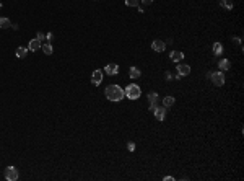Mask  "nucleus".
<instances>
[{"instance_id":"obj_1","label":"nucleus","mask_w":244,"mask_h":181,"mask_svg":"<svg viewBox=\"0 0 244 181\" xmlns=\"http://www.w3.org/2000/svg\"><path fill=\"white\" fill-rule=\"evenodd\" d=\"M104 93H106V98L109 101H121L124 97H126L124 88H121L119 85H109V87H106Z\"/></svg>"},{"instance_id":"obj_2","label":"nucleus","mask_w":244,"mask_h":181,"mask_svg":"<svg viewBox=\"0 0 244 181\" xmlns=\"http://www.w3.org/2000/svg\"><path fill=\"white\" fill-rule=\"evenodd\" d=\"M124 93H126V97H127L129 100H138L140 95H142L140 87H138V85H135V83H130L129 87L124 90Z\"/></svg>"},{"instance_id":"obj_3","label":"nucleus","mask_w":244,"mask_h":181,"mask_svg":"<svg viewBox=\"0 0 244 181\" xmlns=\"http://www.w3.org/2000/svg\"><path fill=\"white\" fill-rule=\"evenodd\" d=\"M210 78H212L213 85H217V87H223V85H225V75H223V72H221V70L212 72V73H210Z\"/></svg>"},{"instance_id":"obj_4","label":"nucleus","mask_w":244,"mask_h":181,"mask_svg":"<svg viewBox=\"0 0 244 181\" xmlns=\"http://www.w3.org/2000/svg\"><path fill=\"white\" fill-rule=\"evenodd\" d=\"M5 179L16 181L18 179V170H16L15 167H7L5 168Z\"/></svg>"},{"instance_id":"obj_5","label":"nucleus","mask_w":244,"mask_h":181,"mask_svg":"<svg viewBox=\"0 0 244 181\" xmlns=\"http://www.w3.org/2000/svg\"><path fill=\"white\" fill-rule=\"evenodd\" d=\"M151 49L155 51V52H163V51L166 49V43L161 41V39H155V41L151 43Z\"/></svg>"},{"instance_id":"obj_6","label":"nucleus","mask_w":244,"mask_h":181,"mask_svg":"<svg viewBox=\"0 0 244 181\" xmlns=\"http://www.w3.org/2000/svg\"><path fill=\"white\" fill-rule=\"evenodd\" d=\"M101 82H103V70L96 69V70L93 72V75H91V83L94 85V87H98Z\"/></svg>"},{"instance_id":"obj_7","label":"nucleus","mask_w":244,"mask_h":181,"mask_svg":"<svg viewBox=\"0 0 244 181\" xmlns=\"http://www.w3.org/2000/svg\"><path fill=\"white\" fill-rule=\"evenodd\" d=\"M153 113H155V117L158 121H163L164 117H166V108H164V106H156V108L153 109Z\"/></svg>"},{"instance_id":"obj_8","label":"nucleus","mask_w":244,"mask_h":181,"mask_svg":"<svg viewBox=\"0 0 244 181\" xmlns=\"http://www.w3.org/2000/svg\"><path fill=\"white\" fill-rule=\"evenodd\" d=\"M104 73L106 75H117L119 73V65L117 64H107L104 67Z\"/></svg>"},{"instance_id":"obj_9","label":"nucleus","mask_w":244,"mask_h":181,"mask_svg":"<svg viewBox=\"0 0 244 181\" xmlns=\"http://www.w3.org/2000/svg\"><path fill=\"white\" fill-rule=\"evenodd\" d=\"M176 69H178V73L179 75H189L190 73V67L187 65V64H179V65H176Z\"/></svg>"},{"instance_id":"obj_10","label":"nucleus","mask_w":244,"mask_h":181,"mask_svg":"<svg viewBox=\"0 0 244 181\" xmlns=\"http://www.w3.org/2000/svg\"><path fill=\"white\" fill-rule=\"evenodd\" d=\"M41 46H42V43L39 41L38 38L36 39H31L30 44H28V51H39V49H41Z\"/></svg>"},{"instance_id":"obj_11","label":"nucleus","mask_w":244,"mask_h":181,"mask_svg":"<svg viewBox=\"0 0 244 181\" xmlns=\"http://www.w3.org/2000/svg\"><path fill=\"white\" fill-rule=\"evenodd\" d=\"M169 57H171V60H173V62H176V64H179V62L184 59V52H179V51H173Z\"/></svg>"},{"instance_id":"obj_12","label":"nucleus","mask_w":244,"mask_h":181,"mask_svg":"<svg viewBox=\"0 0 244 181\" xmlns=\"http://www.w3.org/2000/svg\"><path fill=\"white\" fill-rule=\"evenodd\" d=\"M129 75H130V78H135V80H137V78H140L142 77V70L138 69V67H130L129 69Z\"/></svg>"},{"instance_id":"obj_13","label":"nucleus","mask_w":244,"mask_h":181,"mask_svg":"<svg viewBox=\"0 0 244 181\" xmlns=\"http://www.w3.org/2000/svg\"><path fill=\"white\" fill-rule=\"evenodd\" d=\"M218 67H220V70H221V72H225V70H230V67H231V62H230L228 59H221V60L218 62Z\"/></svg>"},{"instance_id":"obj_14","label":"nucleus","mask_w":244,"mask_h":181,"mask_svg":"<svg viewBox=\"0 0 244 181\" xmlns=\"http://www.w3.org/2000/svg\"><path fill=\"white\" fill-rule=\"evenodd\" d=\"M16 57L18 59H23V57H26V54H28V49L26 47H23V46H20V47H16Z\"/></svg>"},{"instance_id":"obj_15","label":"nucleus","mask_w":244,"mask_h":181,"mask_svg":"<svg viewBox=\"0 0 244 181\" xmlns=\"http://www.w3.org/2000/svg\"><path fill=\"white\" fill-rule=\"evenodd\" d=\"M41 49H42V52L46 54V56H50V54L54 52V49H52V44H50V43L42 44V46H41Z\"/></svg>"},{"instance_id":"obj_16","label":"nucleus","mask_w":244,"mask_h":181,"mask_svg":"<svg viewBox=\"0 0 244 181\" xmlns=\"http://www.w3.org/2000/svg\"><path fill=\"white\" fill-rule=\"evenodd\" d=\"M10 26H12V21L8 18H5V16H2V18H0V28H2V30H7Z\"/></svg>"},{"instance_id":"obj_17","label":"nucleus","mask_w":244,"mask_h":181,"mask_svg":"<svg viewBox=\"0 0 244 181\" xmlns=\"http://www.w3.org/2000/svg\"><path fill=\"white\" fill-rule=\"evenodd\" d=\"M146 98H148V103H150V105H156V101H158V93H156V92H150Z\"/></svg>"},{"instance_id":"obj_18","label":"nucleus","mask_w":244,"mask_h":181,"mask_svg":"<svg viewBox=\"0 0 244 181\" xmlns=\"http://www.w3.org/2000/svg\"><path fill=\"white\" fill-rule=\"evenodd\" d=\"M213 54L215 56H221V54H223V46H221V43H215L213 44Z\"/></svg>"},{"instance_id":"obj_19","label":"nucleus","mask_w":244,"mask_h":181,"mask_svg":"<svg viewBox=\"0 0 244 181\" xmlns=\"http://www.w3.org/2000/svg\"><path fill=\"white\" fill-rule=\"evenodd\" d=\"M174 98L173 97H164L163 98V105H164V108H169V106H173L174 105Z\"/></svg>"},{"instance_id":"obj_20","label":"nucleus","mask_w":244,"mask_h":181,"mask_svg":"<svg viewBox=\"0 0 244 181\" xmlns=\"http://www.w3.org/2000/svg\"><path fill=\"white\" fill-rule=\"evenodd\" d=\"M220 5H223L226 10H233V3L230 2V0H220Z\"/></svg>"},{"instance_id":"obj_21","label":"nucleus","mask_w":244,"mask_h":181,"mask_svg":"<svg viewBox=\"0 0 244 181\" xmlns=\"http://www.w3.org/2000/svg\"><path fill=\"white\" fill-rule=\"evenodd\" d=\"M126 5L127 7H138L140 0H126Z\"/></svg>"},{"instance_id":"obj_22","label":"nucleus","mask_w":244,"mask_h":181,"mask_svg":"<svg viewBox=\"0 0 244 181\" xmlns=\"http://www.w3.org/2000/svg\"><path fill=\"white\" fill-rule=\"evenodd\" d=\"M36 38H38L41 43H42V39H46V36H44V33H41V31H38V33H36Z\"/></svg>"},{"instance_id":"obj_23","label":"nucleus","mask_w":244,"mask_h":181,"mask_svg":"<svg viewBox=\"0 0 244 181\" xmlns=\"http://www.w3.org/2000/svg\"><path fill=\"white\" fill-rule=\"evenodd\" d=\"M127 149H129L130 152H134V150H135V144H134V142H129V144H127Z\"/></svg>"},{"instance_id":"obj_24","label":"nucleus","mask_w":244,"mask_h":181,"mask_svg":"<svg viewBox=\"0 0 244 181\" xmlns=\"http://www.w3.org/2000/svg\"><path fill=\"white\" fill-rule=\"evenodd\" d=\"M46 39H47V41L50 43V41L54 39V35H52V33H47V35H46Z\"/></svg>"},{"instance_id":"obj_25","label":"nucleus","mask_w":244,"mask_h":181,"mask_svg":"<svg viewBox=\"0 0 244 181\" xmlns=\"http://www.w3.org/2000/svg\"><path fill=\"white\" fill-rule=\"evenodd\" d=\"M140 2L143 3V5H151V3H153V0H140Z\"/></svg>"},{"instance_id":"obj_26","label":"nucleus","mask_w":244,"mask_h":181,"mask_svg":"<svg viewBox=\"0 0 244 181\" xmlns=\"http://www.w3.org/2000/svg\"><path fill=\"white\" fill-rule=\"evenodd\" d=\"M166 80H173V75H171V72H166Z\"/></svg>"},{"instance_id":"obj_27","label":"nucleus","mask_w":244,"mask_h":181,"mask_svg":"<svg viewBox=\"0 0 244 181\" xmlns=\"http://www.w3.org/2000/svg\"><path fill=\"white\" fill-rule=\"evenodd\" d=\"M163 179H164V181H173V179H174V178H173V176H164V178H163Z\"/></svg>"},{"instance_id":"obj_28","label":"nucleus","mask_w":244,"mask_h":181,"mask_svg":"<svg viewBox=\"0 0 244 181\" xmlns=\"http://www.w3.org/2000/svg\"><path fill=\"white\" fill-rule=\"evenodd\" d=\"M0 8H2V3H0Z\"/></svg>"}]
</instances>
